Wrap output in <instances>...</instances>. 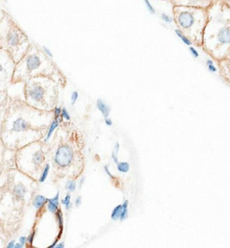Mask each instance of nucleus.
Segmentation results:
<instances>
[{
    "mask_svg": "<svg viewBox=\"0 0 230 248\" xmlns=\"http://www.w3.org/2000/svg\"><path fill=\"white\" fill-rule=\"evenodd\" d=\"M208 16L202 48L218 62L226 59L230 51V1H213L208 9Z\"/></svg>",
    "mask_w": 230,
    "mask_h": 248,
    "instance_id": "f257e3e1",
    "label": "nucleus"
},
{
    "mask_svg": "<svg viewBox=\"0 0 230 248\" xmlns=\"http://www.w3.org/2000/svg\"><path fill=\"white\" fill-rule=\"evenodd\" d=\"M175 20L181 31L197 46L203 44V34L208 23V10L189 6H176Z\"/></svg>",
    "mask_w": 230,
    "mask_h": 248,
    "instance_id": "f03ea898",
    "label": "nucleus"
},
{
    "mask_svg": "<svg viewBox=\"0 0 230 248\" xmlns=\"http://www.w3.org/2000/svg\"><path fill=\"white\" fill-rule=\"evenodd\" d=\"M74 158V152L68 145H61L57 149L56 153L54 155V163L59 168H65L69 167L73 161Z\"/></svg>",
    "mask_w": 230,
    "mask_h": 248,
    "instance_id": "7ed1b4c3",
    "label": "nucleus"
},
{
    "mask_svg": "<svg viewBox=\"0 0 230 248\" xmlns=\"http://www.w3.org/2000/svg\"><path fill=\"white\" fill-rule=\"evenodd\" d=\"M46 93V89L39 84H33L28 88L27 95L33 103H40L44 100Z\"/></svg>",
    "mask_w": 230,
    "mask_h": 248,
    "instance_id": "20e7f679",
    "label": "nucleus"
},
{
    "mask_svg": "<svg viewBox=\"0 0 230 248\" xmlns=\"http://www.w3.org/2000/svg\"><path fill=\"white\" fill-rule=\"evenodd\" d=\"M178 5L176 6H189L194 8H200L208 10L213 4V1L211 0H184V1H177Z\"/></svg>",
    "mask_w": 230,
    "mask_h": 248,
    "instance_id": "39448f33",
    "label": "nucleus"
},
{
    "mask_svg": "<svg viewBox=\"0 0 230 248\" xmlns=\"http://www.w3.org/2000/svg\"><path fill=\"white\" fill-rule=\"evenodd\" d=\"M25 70L27 73L31 74V72L37 70L41 68L43 61L39 55L36 54H31L25 59Z\"/></svg>",
    "mask_w": 230,
    "mask_h": 248,
    "instance_id": "423d86ee",
    "label": "nucleus"
},
{
    "mask_svg": "<svg viewBox=\"0 0 230 248\" xmlns=\"http://www.w3.org/2000/svg\"><path fill=\"white\" fill-rule=\"evenodd\" d=\"M29 128H30V124L25 119L18 117L13 122L11 130L15 133H21L29 130Z\"/></svg>",
    "mask_w": 230,
    "mask_h": 248,
    "instance_id": "0eeeda50",
    "label": "nucleus"
},
{
    "mask_svg": "<svg viewBox=\"0 0 230 248\" xmlns=\"http://www.w3.org/2000/svg\"><path fill=\"white\" fill-rule=\"evenodd\" d=\"M219 75L226 82L230 84V61L227 58L218 62Z\"/></svg>",
    "mask_w": 230,
    "mask_h": 248,
    "instance_id": "6e6552de",
    "label": "nucleus"
},
{
    "mask_svg": "<svg viewBox=\"0 0 230 248\" xmlns=\"http://www.w3.org/2000/svg\"><path fill=\"white\" fill-rule=\"evenodd\" d=\"M21 41H22V35L21 32L16 30L15 28L13 29L12 31L9 32L8 37H7V44L10 48L15 49L17 48L19 45L21 44Z\"/></svg>",
    "mask_w": 230,
    "mask_h": 248,
    "instance_id": "1a4fd4ad",
    "label": "nucleus"
},
{
    "mask_svg": "<svg viewBox=\"0 0 230 248\" xmlns=\"http://www.w3.org/2000/svg\"><path fill=\"white\" fill-rule=\"evenodd\" d=\"M60 192L56 193V195L53 198L49 199V202L47 203V209L51 213H56L60 210Z\"/></svg>",
    "mask_w": 230,
    "mask_h": 248,
    "instance_id": "9d476101",
    "label": "nucleus"
},
{
    "mask_svg": "<svg viewBox=\"0 0 230 248\" xmlns=\"http://www.w3.org/2000/svg\"><path fill=\"white\" fill-rule=\"evenodd\" d=\"M27 192H28V189L24 184H17L13 189V193L17 200H22V199L25 198Z\"/></svg>",
    "mask_w": 230,
    "mask_h": 248,
    "instance_id": "9b49d317",
    "label": "nucleus"
},
{
    "mask_svg": "<svg viewBox=\"0 0 230 248\" xmlns=\"http://www.w3.org/2000/svg\"><path fill=\"white\" fill-rule=\"evenodd\" d=\"M96 108L103 114L105 119L109 118V114L111 112V108L104 100L100 99V98L96 100Z\"/></svg>",
    "mask_w": 230,
    "mask_h": 248,
    "instance_id": "f8f14e48",
    "label": "nucleus"
},
{
    "mask_svg": "<svg viewBox=\"0 0 230 248\" xmlns=\"http://www.w3.org/2000/svg\"><path fill=\"white\" fill-rule=\"evenodd\" d=\"M48 202H49V199L46 198L44 195L39 194V195H36L34 199H33L32 206H33L34 209L40 210V209H42L44 207V205L48 203Z\"/></svg>",
    "mask_w": 230,
    "mask_h": 248,
    "instance_id": "ddd939ff",
    "label": "nucleus"
},
{
    "mask_svg": "<svg viewBox=\"0 0 230 248\" xmlns=\"http://www.w3.org/2000/svg\"><path fill=\"white\" fill-rule=\"evenodd\" d=\"M44 160V153L42 149L36 150L31 155V164L35 167H38L43 164Z\"/></svg>",
    "mask_w": 230,
    "mask_h": 248,
    "instance_id": "4468645a",
    "label": "nucleus"
},
{
    "mask_svg": "<svg viewBox=\"0 0 230 248\" xmlns=\"http://www.w3.org/2000/svg\"><path fill=\"white\" fill-rule=\"evenodd\" d=\"M55 215H56L58 226H59V229H60V234H59V236H58L60 238L61 235H62L63 230H64V220H63V213L61 210L60 209L59 211H57Z\"/></svg>",
    "mask_w": 230,
    "mask_h": 248,
    "instance_id": "2eb2a0df",
    "label": "nucleus"
},
{
    "mask_svg": "<svg viewBox=\"0 0 230 248\" xmlns=\"http://www.w3.org/2000/svg\"><path fill=\"white\" fill-rule=\"evenodd\" d=\"M59 124H60V123H59L58 121H56V120H54V121L50 124L48 132H47L46 137H45V139H44V141H45V142H47V141L50 140V137L52 135V133L54 132V130H56L57 128L59 127Z\"/></svg>",
    "mask_w": 230,
    "mask_h": 248,
    "instance_id": "dca6fc26",
    "label": "nucleus"
},
{
    "mask_svg": "<svg viewBox=\"0 0 230 248\" xmlns=\"http://www.w3.org/2000/svg\"><path fill=\"white\" fill-rule=\"evenodd\" d=\"M123 212V204H119L112 210V213H111V218L112 220H118L121 218V215Z\"/></svg>",
    "mask_w": 230,
    "mask_h": 248,
    "instance_id": "f3484780",
    "label": "nucleus"
},
{
    "mask_svg": "<svg viewBox=\"0 0 230 248\" xmlns=\"http://www.w3.org/2000/svg\"><path fill=\"white\" fill-rule=\"evenodd\" d=\"M50 164H46V165H45V167L44 168V169H43V172H42V174H41L40 177H39V183L43 184V183H44V182L46 181L47 177H48V175H49V173H50Z\"/></svg>",
    "mask_w": 230,
    "mask_h": 248,
    "instance_id": "a211bd4d",
    "label": "nucleus"
},
{
    "mask_svg": "<svg viewBox=\"0 0 230 248\" xmlns=\"http://www.w3.org/2000/svg\"><path fill=\"white\" fill-rule=\"evenodd\" d=\"M175 33L183 41L184 44H185L188 46L191 47V45L193 44V42L189 38L187 37L186 35L183 31H181L180 29H175Z\"/></svg>",
    "mask_w": 230,
    "mask_h": 248,
    "instance_id": "6ab92c4d",
    "label": "nucleus"
},
{
    "mask_svg": "<svg viewBox=\"0 0 230 248\" xmlns=\"http://www.w3.org/2000/svg\"><path fill=\"white\" fill-rule=\"evenodd\" d=\"M131 166L128 162H119L117 164V170L120 173H128L130 171Z\"/></svg>",
    "mask_w": 230,
    "mask_h": 248,
    "instance_id": "aec40b11",
    "label": "nucleus"
},
{
    "mask_svg": "<svg viewBox=\"0 0 230 248\" xmlns=\"http://www.w3.org/2000/svg\"><path fill=\"white\" fill-rule=\"evenodd\" d=\"M129 216V201L124 200V202H123V212L121 215V220H125Z\"/></svg>",
    "mask_w": 230,
    "mask_h": 248,
    "instance_id": "412c9836",
    "label": "nucleus"
},
{
    "mask_svg": "<svg viewBox=\"0 0 230 248\" xmlns=\"http://www.w3.org/2000/svg\"><path fill=\"white\" fill-rule=\"evenodd\" d=\"M61 204L65 206V210H66V211H69V210L72 208V204H71V196H70L69 193H68V194L61 200Z\"/></svg>",
    "mask_w": 230,
    "mask_h": 248,
    "instance_id": "4be33fe9",
    "label": "nucleus"
},
{
    "mask_svg": "<svg viewBox=\"0 0 230 248\" xmlns=\"http://www.w3.org/2000/svg\"><path fill=\"white\" fill-rule=\"evenodd\" d=\"M65 189L69 192H74L77 190V183L74 180H69L66 183Z\"/></svg>",
    "mask_w": 230,
    "mask_h": 248,
    "instance_id": "5701e85b",
    "label": "nucleus"
},
{
    "mask_svg": "<svg viewBox=\"0 0 230 248\" xmlns=\"http://www.w3.org/2000/svg\"><path fill=\"white\" fill-rule=\"evenodd\" d=\"M206 65H207V67L211 72H217L218 71V68L214 66V63H213L212 60H208L206 62Z\"/></svg>",
    "mask_w": 230,
    "mask_h": 248,
    "instance_id": "b1692460",
    "label": "nucleus"
},
{
    "mask_svg": "<svg viewBox=\"0 0 230 248\" xmlns=\"http://www.w3.org/2000/svg\"><path fill=\"white\" fill-rule=\"evenodd\" d=\"M161 19L167 24H172L174 22V19L172 18L171 16H169L166 13H162Z\"/></svg>",
    "mask_w": 230,
    "mask_h": 248,
    "instance_id": "393cba45",
    "label": "nucleus"
},
{
    "mask_svg": "<svg viewBox=\"0 0 230 248\" xmlns=\"http://www.w3.org/2000/svg\"><path fill=\"white\" fill-rule=\"evenodd\" d=\"M54 117L55 119L54 120H56V121H59V119L61 117V112H62V109L61 108V107H59V106H56L55 108H54Z\"/></svg>",
    "mask_w": 230,
    "mask_h": 248,
    "instance_id": "a878e982",
    "label": "nucleus"
},
{
    "mask_svg": "<svg viewBox=\"0 0 230 248\" xmlns=\"http://www.w3.org/2000/svg\"><path fill=\"white\" fill-rule=\"evenodd\" d=\"M78 97H79V94H78V93H77V91H74L73 93H71L70 104H71V105H75L76 103H77V101L78 100Z\"/></svg>",
    "mask_w": 230,
    "mask_h": 248,
    "instance_id": "bb28decb",
    "label": "nucleus"
},
{
    "mask_svg": "<svg viewBox=\"0 0 230 248\" xmlns=\"http://www.w3.org/2000/svg\"><path fill=\"white\" fill-rule=\"evenodd\" d=\"M35 235H36V231H35V230H32V232H31V234L27 236V244H28L29 246L32 245L33 240H34V237H35Z\"/></svg>",
    "mask_w": 230,
    "mask_h": 248,
    "instance_id": "cd10ccee",
    "label": "nucleus"
},
{
    "mask_svg": "<svg viewBox=\"0 0 230 248\" xmlns=\"http://www.w3.org/2000/svg\"><path fill=\"white\" fill-rule=\"evenodd\" d=\"M61 117H62L63 120H66V121H70V119H71L70 114H69V112H68V110L66 108H62Z\"/></svg>",
    "mask_w": 230,
    "mask_h": 248,
    "instance_id": "c85d7f7f",
    "label": "nucleus"
},
{
    "mask_svg": "<svg viewBox=\"0 0 230 248\" xmlns=\"http://www.w3.org/2000/svg\"><path fill=\"white\" fill-rule=\"evenodd\" d=\"M144 3L146 4V6H147V8H148V10H149V12H150V14H152V15L155 14V8H154L153 6L150 4V1H148V0H145V1H144Z\"/></svg>",
    "mask_w": 230,
    "mask_h": 248,
    "instance_id": "c756f323",
    "label": "nucleus"
},
{
    "mask_svg": "<svg viewBox=\"0 0 230 248\" xmlns=\"http://www.w3.org/2000/svg\"><path fill=\"white\" fill-rule=\"evenodd\" d=\"M104 170H105L106 174H107L110 178H112V179L114 178L113 174H112V173H111V171H110V165H106V166L104 167Z\"/></svg>",
    "mask_w": 230,
    "mask_h": 248,
    "instance_id": "7c9ffc66",
    "label": "nucleus"
},
{
    "mask_svg": "<svg viewBox=\"0 0 230 248\" xmlns=\"http://www.w3.org/2000/svg\"><path fill=\"white\" fill-rule=\"evenodd\" d=\"M189 50H190V52L192 53V55H193L194 58H198L199 57V52H198V50H196L194 47L193 46H191L190 48H189Z\"/></svg>",
    "mask_w": 230,
    "mask_h": 248,
    "instance_id": "2f4dec72",
    "label": "nucleus"
},
{
    "mask_svg": "<svg viewBox=\"0 0 230 248\" xmlns=\"http://www.w3.org/2000/svg\"><path fill=\"white\" fill-rule=\"evenodd\" d=\"M112 158L113 162L117 165L119 163V158H118V153H116V152H114V151H112Z\"/></svg>",
    "mask_w": 230,
    "mask_h": 248,
    "instance_id": "473e14b6",
    "label": "nucleus"
},
{
    "mask_svg": "<svg viewBox=\"0 0 230 248\" xmlns=\"http://www.w3.org/2000/svg\"><path fill=\"white\" fill-rule=\"evenodd\" d=\"M44 52H45V54H46L47 56L50 57V58H52V57H53V55H52V52H51L50 49H49V48H47L46 46H44Z\"/></svg>",
    "mask_w": 230,
    "mask_h": 248,
    "instance_id": "72a5a7b5",
    "label": "nucleus"
},
{
    "mask_svg": "<svg viewBox=\"0 0 230 248\" xmlns=\"http://www.w3.org/2000/svg\"><path fill=\"white\" fill-rule=\"evenodd\" d=\"M81 204H82V197L77 196L75 200L76 207H80Z\"/></svg>",
    "mask_w": 230,
    "mask_h": 248,
    "instance_id": "f704fd0d",
    "label": "nucleus"
},
{
    "mask_svg": "<svg viewBox=\"0 0 230 248\" xmlns=\"http://www.w3.org/2000/svg\"><path fill=\"white\" fill-rule=\"evenodd\" d=\"M19 242L21 243V244H23V245H25V244L27 243V236H20V238H19Z\"/></svg>",
    "mask_w": 230,
    "mask_h": 248,
    "instance_id": "c9c22d12",
    "label": "nucleus"
},
{
    "mask_svg": "<svg viewBox=\"0 0 230 248\" xmlns=\"http://www.w3.org/2000/svg\"><path fill=\"white\" fill-rule=\"evenodd\" d=\"M85 182H86V177L85 176H82L80 179H79V189L82 188V186H84V184H85Z\"/></svg>",
    "mask_w": 230,
    "mask_h": 248,
    "instance_id": "e433bc0d",
    "label": "nucleus"
},
{
    "mask_svg": "<svg viewBox=\"0 0 230 248\" xmlns=\"http://www.w3.org/2000/svg\"><path fill=\"white\" fill-rule=\"evenodd\" d=\"M105 124L107 125V126H109V127H111V126H112V124H113V123H112V120L110 118H106L105 119Z\"/></svg>",
    "mask_w": 230,
    "mask_h": 248,
    "instance_id": "4c0bfd02",
    "label": "nucleus"
},
{
    "mask_svg": "<svg viewBox=\"0 0 230 248\" xmlns=\"http://www.w3.org/2000/svg\"><path fill=\"white\" fill-rule=\"evenodd\" d=\"M59 239H60V238H59V237H57L56 239H55V241H54V242L52 243V244H51V245H50V247H48V248H56L57 245H58V244H59V243H58V241H59Z\"/></svg>",
    "mask_w": 230,
    "mask_h": 248,
    "instance_id": "58836bf2",
    "label": "nucleus"
},
{
    "mask_svg": "<svg viewBox=\"0 0 230 248\" xmlns=\"http://www.w3.org/2000/svg\"><path fill=\"white\" fill-rule=\"evenodd\" d=\"M15 244H16V243L15 242L14 240H12V241H10V242L7 244L6 248H14V247L15 246Z\"/></svg>",
    "mask_w": 230,
    "mask_h": 248,
    "instance_id": "ea45409f",
    "label": "nucleus"
},
{
    "mask_svg": "<svg viewBox=\"0 0 230 248\" xmlns=\"http://www.w3.org/2000/svg\"><path fill=\"white\" fill-rule=\"evenodd\" d=\"M25 248V245H23V244H21V243L18 242L15 244V246L14 247V248Z\"/></svg>",
    "mask_w": 230,
    "mask_h": 248,
    "instance_id": "a19ab883",
    "label": "nucleus"
},
{
    "mask_svg": "<svg viewBox=\"0 0 230 248\" xmlns=\"http://www.w3.org/2000/svg\"><path fill=\"white\" fill-rule=\"evenodd\" d=\"M65 248V243L64 242H60L56 246V248Z\"/></svg>",
    "mask_w": 230,
    "mask_h": 248,
    "instance_id": "79ce46f5",
    "label": "nucleus"
},
{
    "mask_svg": "<svg viewBox=\"0 0 230 248\" xmlns=\"http://www.w3.org/2000/svg\"><path fill=\"white\" fill-rule=\"evenodd\" d=\"M227 59H228V60H229V61H230V53H229V55H228V56H227Z\"/></svg>",
    "mask_w": 230,
    "mask_h": 248,
    "instance_id": "37998d69",
    "label": "nucleus"
},
{
    "mask_svg": "<svg viewBox=\"0 0 230 248\" xmlns=\"http://www.w3.org/2000/svg\"><path fill=\"white\" fill-rule=\"evenodd\" d=\"M31 248V247H28V248Z\"/></svg>",
    "mask_w": 230,
    "mask_h": 248,
    "instance_id": "c03bdc74",
    "label": "nucleus"
}]
</instances>
